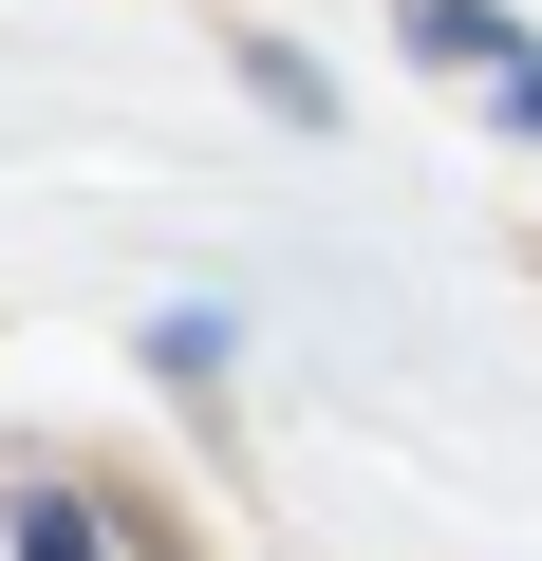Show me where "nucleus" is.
<instances>
[{
    "mask_svg": "<svg viewBox=\"0 0 542 561\" xmlns=\"http://www.w3.org/2000/svg\"><path fill=\"white\" fill-rule=\"evenodd\" d=\"M393 38H412V57H468V76H505V57H523L505 0H393Z\"/></svg>",
    "mask_w": 542,
    "mask_h": 561,
    "instance_id": "nucleus-1",
    "label": "nucleus"
},
{
    "mask_svg": "<svg viewBox=\"0 0 542 561\" xmlns=\"http://www.w3.org/2000/svg\"><path fill=\"white\" fill-rule=\"evenodd\" d=\"M243 94H262V113H281V131H337V76H319L300 38H243Z\"/></svg>",
    "mask_w": 542,
    "mask_h": 561,
    "instance_id": "nucleus-2",
    "label": "nucleus"
},
{
    "mask_svg": "<svg viewBox=\"0 0 542 561\" xmlns=\"http://www.w3.org/2000/svg\"><path fill=\"white\" fill-rule=\"evenodd\" d=\"M20 561H94V505H57V486H20Z\"/></svg>",
    "mask_w": 542,
    "mask_h": 561,
    "instance_id": "nucleus-3",
    "label": "nucleus"
},
{
    "mask_svg": "<svg viewBox=\"0 0 542 561\" xmlns=\"http://www.w3.org/2000/svg\"><path fill=\"white\" fill-rule=\"evenodd\" d=\"M486 94H505V131H542V38H523V57H505Z\"/></svg>",
    "mask_w": 542,
    "mask_h": 561,
    "instance_id": "nucleus-4",
    "label": "nucleus"
}]
</instances>
